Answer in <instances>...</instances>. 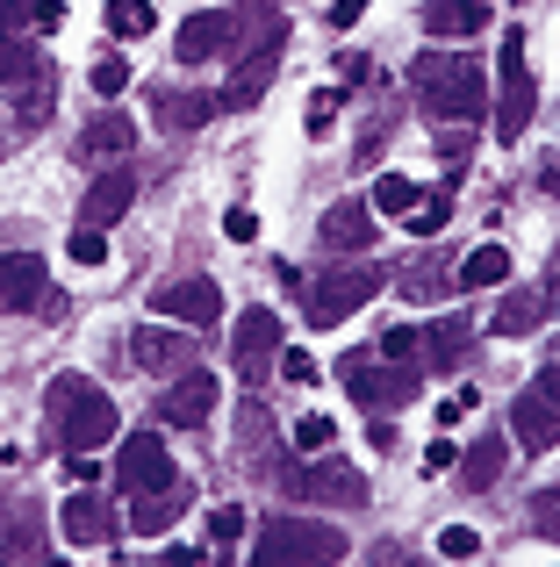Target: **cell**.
Returning <instances> with one entry per match:
<instances>
[{
	"mask_svg": "<svg viewBox=\"0 0 560 567\" xmlns=\"http://www.w3.org/2000/svg\"><path fill=\"white\" fill-rule=\"evenodd\" d=\"M409 94L432 123H475L489 115V80H481L475 58H417L409 65Z\"/></svg>",
	"mask_w": 560,
	"mask_h": 567,
	"instance_id": "obj_1",
	"label": "cell"
},
{
	"mask_svg": "<svg viewBox=\"0 0 560 567\" xmlns=\"http://www.w3.org/2000/svg\"><path fill=\"white\" fill-rule=\"evenodd\" d=\"M51 439H58V453H94V445H108L115 439V402L101 395V381H86V374H58L51 381Z\"/></svg>",
	"mask_w": 560,
	"mask_h": 567,
	"instance_id": "obj_2",
	"label": "cell"
},
{
	"mask_svg": "<svg viewBox=\"0 0 560 567\" xmlns=\"http://www.w3.org/2000/svg\"><path fill=\"white\" fill-rule=\"evenodd\" d=\"M374 295H381V274H366V266H338V274H323L317 288H309L302 309H309V323H317V331H338V323L360 317Z\"/></svg>",
	"mask_w": 560,
	"mask_h": 567,
	"instance_id": "obj_3",
	"label": "cell"
},
{
	"mask_svg": "<svg viewBox=\"0 0 560 567\" xmlns=\"http://www.w3.org/2000/svg\"><path fill=\"white\" fill-rule=\"evenodd\" d=\"M532 72H525V29H504V101H496V144H518L532 123Z\"/></svg>",
	"mask_w": 560,
	"mask_h": 567,
	"instance_id": "obj_4",
	"label": "cell"
},
{
	"mask_svg": "<svg viewBox=\"0 0 560 567\" xmlns=\"http://www.w3.org/2000/svg\"><path fill=\"white\" fill-rule=\"evenodd\" d=\"M345 388L360 402H374V410H403V402H417V367L403 360L374 367V352H345Z\"/></svg>",
	"mask_w": 560,
	"mask_h": 567,
	"instance_id": "obj_5",
	"label": "cell"
},
{
	"mask_svg": "<svg viewBox=\"0 0 560 567\" xmlns=\"http://www.w3.org/2000/svg\"><path fill=\"white\" fill-rule=\"evenodd\" d=\"M115 474H123L129 496H152V488L180 482V467L166 460V439H158V431H129V439H123V460H115Z\"/></svg>",
	"mask_w": 560,
	"mask_h": 567,
	"instance_id": "obj_6",
	"label": "cell"
},
{
	"mask_svg": "<svg viewBox=\"0 0 560 567\" xmlns=\"http://www.w3.org/2000/svg\"><path fill=\"white\" fill-rule=\"evenodd\" d=\"M152 309L166 323H180V331H209V323L224 317V288H216V280H173V288L152 295Z\"/></svg>",
	"mask_w": 560,
	"mask_h": 567,
	"instance_id": "obj_7",
	"label": "cell"
},
{
	"mask_svg": "<svg viewBox=\"0 0 560 567\" xmlns=\"http://www.w3.org/2000/svg\"><path fill=\"white\" fill-rule=\"evenodd\" d=\"M259 560H345V539L323 525H273L267 539H259Z\"/></svg>",
	"mask_w": 560,
	"mask_h": 567,
	"instance_id": "obj_8",
	"label": "cell"
},
{
	"mask_svg": "<svg viewBox=\"0 0 560 567\" xmlns=\"http://www.w3.org/2000/svg\"><path fill=\"white\" fill-rule=\"evenodd\" d=\"M510 439H518L525 453H553L560 445V410L539 395V388H525V395L510 402Z\"/></svg>",
	"mask_w": 560,
	"mask_h": 567,
	"instance_id": "obj_9",
	"label": "cell"
},
{
	"mask_svg": "<svg viewBox=\"0 0 560 567\" xmlns=\"http://www.w3.org/2000/svg\"><path fill=\"white\" fill-rule=\"evenodd\" d=\"M294 488L317 496V503H338V511H360V503H366V474L360 467H338V460H317Z\"/></svg>",
	"mask_w": 560,
	"mask_h": 567,
	"instance_id": "obj_10",
	"label": "cell"
},
{
	"mask_svg": "<svg viewBox=\"0 0 560 567\" xmlns=\"http://www.w3.org/2000/svg\"><path fill=\"white\" fill-rule=\"evenodd\" d=\"M475 29H489V0H424V37L460 43Z\"/></svg>",
	"mask_w": 560,
	"mask_h": 567,
	"instance_id": "obj_11",
	"label": "cell"
},
{
	"mask_svg": "<svg viewBox=\"0 0 560 567\" xmlns=\"http://www.w3.org/2000/svg\"><path fill=\"white\" fill-rule=\"evenodd\" d=\"M273 346H280V317H273V309H245V317H238V367L252 381L273 367Z\"/></svg>",
	"mask_w": 560,
	"mask_h": 567,
	"instance_id": "obj_12",
	"label": "cell"
},
{
	"mask_svg": "<svg viewBox=\"0 0 560 567\" xmlns=\"http://www.w3.org/2000/svg\"><path fill=\"white\" fill-rule=\"evenodd\" d=\"M216 395H224L216 374H180L166 388V402H158V416H166V424H201V416L216 410Z\"/></svg>",
	"mask_w": 560,
	"mask_h": 567,
	"instance_id": "obj_13",
	"label": "cell"
},
{
	"mask_svg": "<svg viewBox=\"0 0 560 567\" xmlns=\"http://www.w3.org/2000/svg\"><path fill=\"white\" fill-rule=\"evenodd\" d=\"M43 302V259L37 251H8L0 259V309H37Z\"/></svg>",
	"mask_w": 560,
	"mask_h": 567,
	"instance_id": "obj_14",
	"label": "cell"
},
{
	"mask_svg": "<svg viewBox=\"0 0 560 567\" xmlns=\"http://www.w3.org/2000/svg\"><path fill=\"white\" fill-rule=\"evenodd\" d=\"M58 525H65V539L72 546H108V532H115V517H108V503L101 496H65V511H58Z\"/></svg>",
	"mask_w": 560,
	"mask_h": 567,
	"instance_id": "obj_15",
	"label": "cell"
},
{
	"mask_svg": "<svg viewBox=\"0 0 560 567\" xmlns=\"http://www.w3.org/2000/svg\"><path fill=\"white\" fill-rule=\"evenodd\" d=\"M323 245L331 251H366L374 245V208L366 202H338L331 216H323Z\"/></svg>",
	"mask_w": 560,
	"mask_h": 567,
	"instance_id": "obj_16",
	"label": "cell"
},
{
	"mask_svg": "<svg viewBox=\"0 0 560 567\" xmlns=\"http://www.w3.org/2000/svg\"><path fill=\"white\" fill-rule=\"evenodd\" d=\"M129 202H137V181H129L123 166L101 173V181L86 187V223H115V216H129Z\"/></svg>",
	"mask_w": 560,
	"mask_h": 567,
	"instance_id": "obj_17",
	"label": "cell"
},
{
	"mask_svg": "<svg viewBox=\"0 0 560 567\" xmlns=\"http://www.w3.org/2000/svg\"><path fill=\"white\" fill-rule=\"evenodd\" d=\"M187 503V482H166L152 488V496H137V517H129V532H144V539H158V532H173V517H180Z\"/></svg>",
	"mask_w": 560,
	"mask_h": 567,
	"instance_id": "obj_18",
	"label": "cell"
},
{
	"mask_svg": "<svg viewBox=\"0 0 560 567\" xmlns=\"http://www.w3.org/2000/svg\"><path fill=\"white\" fill-rule=\"evenodd\" d=\"M129 144H137L129 115H94V123L80 130V158H123Z\"/></svg>",
	"mask_w": 560,
	"mask_h": 567,
	"instance_id": "obj_19",
	"label": "cell"
},
{
	"mask_svg": "<svg viewBox=\"0 0 560 567\" xmlns=\"http://www.w3.org/2000/svg\"><path fill=\"white\" fill-rule=\"evenodd\" d=\"M129 360L152 367V374H173V367L187 360V338H180V331H158V323H152V331L129 338Z\"/></svg>",
	"mask_w": 560,
	"mask_h": 567,
	"instance_id": "obj_20",
	"label": "cell"
},
{
	"mask_svg": "<svg viewBox=\"0 0 560 567\" xmlns=\"http://www.w3.org/2000/svg\"><path fill=\"white\" fill-rule=\"evenodd\" d=\"M224 43H230V14H195V22H180V65H201Z\"/></svg>",
	"mask_w": 560,
	"mask_h": 567,
	"instance_id": "obj_21",
	"label": "cell"
},
{
	"mask_svg": "<svg viewBox=\"0 0 560 567\" xmlns=\"http://www.w3.org/2000/svg\"><path fill=\"white\" fill-rule=\"evenodd\" d=\"M539 317H547V295L518 288V295H504V309L489 317V331H496V338H525V331H532Z\"/></svg>",
	"mask_w": 560,
	"mask_h": 567,
	"instance_id": "obj_22",
	"label": "cell"
},
{
	"mask_svg": "<svg viewBox=\"0 0 560 567\" xmlns=\"http://www.w3.org/2000/svg\"><path fill=\"white\" fill-rule=\"evenodd\" d=\"M453 280H460V288H504V280H510V251H504V245H481V251H467V259H460V274H453Z\"/></svg>",
	"mask_w": 560,
	"mask_h": 567,
	"instance_id": "obj_23",
	"label": "cell"
},
{
	"mask_svg": "<svg viewBox=\"0 0 560 567\" xmlns=\"http://www.w3.org/2000/svg\"><path fill=\"white\" fill-rule=\"evenodd\" d=\"M152 29H158V8H152V0H108V37L137 43V37H152Z\"/></svg>",
	"mask_w": 560,
	"mask_h": 567,
	"instance_id": "obj_24",
	"label": "cell"
},
{
	"mask_svg": "<svg viewBox=\"0 0 560 567\" xmlns=\"http://www.w3.org/2000/svg\"><path fill=\"white\" fill-rule=\"evenodd\" d=\"M417 181H409V173H381V181H374V202H366V208H374V216H409V208H417Z\"/></svg>",
	"mask_w": 560,
	"mask_h": 567,
	"instance_id": "obj_25",
	"label": "cell"
},
{
	"mask_svg": "<svg viewBox=\"0 0 560 567\" xmlns=\"http://www.w3.org/2000/svg\"><path fill=\"white\" fill-rule=\"evenodd\" d=\"M417 346H424V367H453V360H460V346H467V323L446 317V323H432Z\"/></svg>",
	"mask_w": 560,
	"mask_h": 567,
	"instance_id": "obj_26",
	"label": "cell"
},
{
	"mask_svg": "<svg viewBox=\"0 0 560 567\" xmlns=\"http://www.w3.org/2000/svg\"><path fill=\"white\" fill-rule=\"evenodd\" d=\"M446 216H453V194L446 187L417 194V208H409V237H438V230H446Z\"/></svg>",
	"mask_w": 560,
	"mask_h": 567,
	"instance_id": "obj_27",
	"label": "cell"
},
{
	"mask_svg": "<svg viewBox=\"0 0 560 567\" xmlns=\"http://www.w3.org/2000/svg\"><path fill=\"white\" fill-rule=\"evenodd\" d=\"M216 109H224L216 94H180V101H166V130H201Z\"/></svg>",
	"mask_w": 560,
	"mask_h": 567,
	"instance_id": "obj_28",
	"label": "cell"
},
{
	"mask_svg": "<svg viewBox=\"0 0 560 567\" xmlns=\"http://www.w3.org/2000/svg\"><path fill=\"white\" fill-rule=\"evenodd\" d=\"M496 474H504V445L481 439L475 453H467V488H496Z\"/></svg>",
	"mask_w": 560,
	"mask_h": 567,
	"instance_id": "obj_29",
	"label": "cell"
},
{
	"mask_svg": "<svg viewBox=\"0 0 560 567\" xmlns=\"http://www.w3.org/2000/svg\"><path fill=\"white\" fill-rule=\"evenodd\" d=\"M65 251H72V266H108V237H101V223H80Z\"/></svg>",
	"mask_w": 560,
	"mask_h": 567,
	"instance_id": "obj_30",
	"label": "cell"
},
{
	"mask_svg": "<svg viewBox=\"0 0 560 567\" xmlns=\"http://www.w3.org/2000/svg\"><path fill=\"white\" fill-rule=\"evenodd\" d=\"M417 338H424V331L395 323V331H381V338H374V360H403V367H417Z\"/></svg>",
	"mask_w": 560,
	"mask_h": 567,
	"instance_id": "obj_31",
	"label": "cell"
},
{
	"mask_svg": "<svg viewBox=\"0 0 560 567\" xmlns=\"http://www.w3.org/2000/svg\"><path fill=\"white\" fill-rule=\"evenodd\" d=\"M338 439V424L323 410H309V416H294V445H302V453H323V445Z\"/></svg>",
	"mask_w": 560,
	"mask_h": 567,
	"instance_id": "obj_32",
	"label": "cell"
},
{
	"mask_svg": "<svg viewBox=\"0 0 560 567\" xmlns=\"http://www.w3.org/2000/svg\"><path fill=\"white\" fill-rule=\"evenodd\" d=\"M438 554H446V560H475L481 554V532L475 525H446V532H438Z\"/></svg>",
	"mask_w": 560,
	"mask_h": 567,
	"instance_id": "obj_33",
	"label": "cell"
},
{
	"mask_svg": "<svg viewBox=\"0 0 560 567\" xmlns=\"http://www.w3.org/2000/svg\"><path fill=\"white\" fill-rule=\"evenodd\" d=\"M302 123H309V137H331V130H338V94H331V86H323V94H309V115H302Z\"/></svg>",
	"mask_w": 560,
	"mask_h": 567,
	"instance_id": "obj_34",
	"label": "cell"
},
{
	"mask_svg": "<svg viewBox=\"0 0 560 567\" xmlns=\"http://www.w3.org/2000/svg\"><path fill=\"white\" fill-rule=\"evenodd\" d=\"M123 86H129V58H101V65H94V94L115 101Z\"/></svg>",
	"mask_w": 560,
	"mask_h": 567,
	"instance_id": "obj_35",
	"label": "cell"
},
{
	"mask_svg": "<svg viewBox=\"0 0 560 567\" xmlns=\"http://www.w3.org/2000/svg\"><path fill=\"white\" fill-rule=\"evenodd\" d=\"M238 532H245V511H238V503H216V511H209V539H216V546H230Z\"/></svg>",
	"mask_w": 560,
	"mask_h": 567,
	"instance_id": "obj_36",
	"label": "cell"
},
{
	"mask_svg": "<svg viewBox=\"0 0 560 567\" xmlns=\"http://www.w3.org/2000/svg\"><path fill=\"white\" fill-rule=\"evenodd\" d=\"M475 402H481L475 388H453V395L438 402V424H446V431H453V424H467V416H475Z\"/></svg>",
	"mask_w": 560,
	"mask_h": 567,
	"instance_id": "obj_37",
	"label": "cell"
},
{
	"mask_svg": "<svg viewBox=\"0 0 560 567\" xmlns=\"http://www.w3.org/2000/svg\"><path fill=\"white\" fill-rule=\"evenodd\" d=\"M29 29H37V37L65 29V0H29Z\"/></svg>",
	"mask_w": 560,
	"mask_h": 567,
	"instance_id": "obj_38",
	"label": "cell"
},
{
	"mask_svg": "<svg viewBox=\"0 0 560 567\" xmlns=\"http://www.w3.org/2000/svg\"><path fill=\"white\" fill-rule=\"evenodd\" d=\"M224 237H230V245H252V237H259V216H252V208H230V216H224Z\"/></svg>",
	"mask_w": 560,
	"mask_h": 567,
	"instance_id": "obj_39",
	"label": "cell"
},
{
	"mask_svg": "<svg viewBox=\"0 0 560 567\" xmlns=\"http://www.w3.org/2000/svg\"><path fill=\"white\" fill-rule=\"evenodd\" d=\"M453 460H460V453H453L446 439H432V445H424V460H417V467H424V474L438 482V474H453Z\"/></svg>",
	"mask_w": 560,
	"mask_h": 567,
	"instance_id": "obj_40",
	"label": "cell"
},
{
	"mask_svg": "<svg viewBox=\"0 0 560 567\" xmlns=\"http://www.w3.org/2000/svg\"><path fill=\"white\" fill-rule=\"evenodd\" d=\"M65 474H72L80 488H94V482H101V460H94V453H65Z\"/></svg>",
	"mask_w": 560,
	"mask_h": 567,
	"instance_id": "obj_41",
	"label": "cell"
},
{
	"mask_svg": "<svg viewBox=\"0 0 560 567\" xmlns=\"http://www.w3.org/2000/svg\"><path fill=\"white\" fill-rule=\"evenodd\" d=\"M280 374H288L294 388H309V381H317V360H309V352H288V360H280Z\"/></svg>",
	"mask_w": 560,
	"mask_h": 567,
	"instance_id": "obj_42",
	"label": "cell"
},
{
	"mask_svg": "<svg viewBox=\"0 0 560 567\" xmlns=\"http://www.w3.org/2000/svg\"><path fill=\"white\" fill-rule=\"evenodd\" d=\"M366 14V0H331V29H352Z\"/></svg>",
	"mask_w": 560,
	"mask_h": 567,
	"instance_id": "obj_43",
	"label": "cell"
},
{
	"mask_svg": "<svg viewBox=\"0 0 560 567\" xmlns=\"http://www.w3.org/2000/svg\"><path fill=\"white\" fill-rule=\"evenodd\" d=\"M539 532H553V539H560V496H539Z\"/></svg>",
	"mask_w": 560,
	"mask_h": 567,
	"instance_id": "obj_44",
	"label": "cell"
},
{
	"mask_svg": "<svg viewBox=\"0 0 560 567\" xmlns=\"http://www.w3.org/2000/svg\"><path fill=\"white\" fill-rule=\"evenodd\" d=\"M532 388H539V395H547L553 410H560V367H539V381H532Z\"/></svg>",
	"mask_w": 560,
	"mask_h": 567,
	"instance_id": "obj_45",
	"label": "cell"
}]
</instances>
